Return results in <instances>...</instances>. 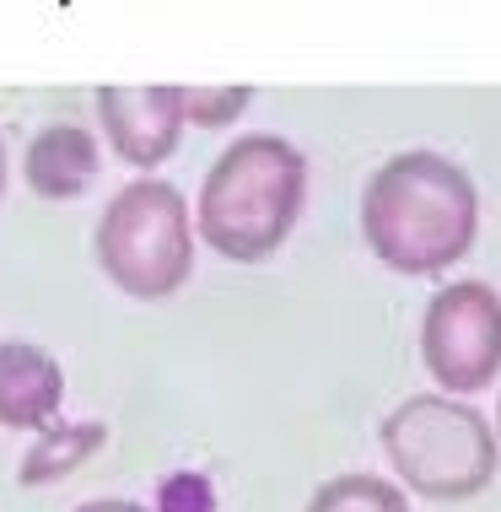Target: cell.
I'll return each mask as SVG.
<instances>
[{
  "mask_svg": "<svg viewBox=\"0 0 501 512\" xmlns=\"http://www.w3.org/2000/svg\"><path fill=\"white\" fill-rule=\"evenodd\" d=\"M421 362L442 394L475 399L501 372V297L485 281L437 286L421 313Z\"/></svg>",
  "mask_w": 501,
  "mask_h": 512,
  "instance_id": "5",
  "label": "cell"
},
{
  "mask_svg": "<svg viewBox=\"0 0 501 512\" xmlns=\"http://www.w3.org/2000/svg\"><path fill=\"white\" fill-rule=\"evenodd\" d=\"M496 442H501V399H496Z\"/></svg>",
  "mask_w": 501,
  "mask_h": 512,
  "instance_id": "15",
  "label": "cell"
},
{
  "mask_svg": "<svg viewBox=\"0 0 501 512\" xmlns=\"http://www.w3.org/2000/svg\"><path fill=\"white\" fill-rule=\"evenodd\" d=\"M308 512H410V496L383 475H334L308 496Z\"/></svg>",
  "mask_w": 501,
  "mask_h": 512,
  "instance_id": "10",
  "label": "cell"
},
{
  "mask_svg": "<svg viewBox=\"0 0 501 512\" xmlns=\"http://www.w3.org/2000/svg\"><path fill=\"white\" fill-rule=\"evenodd\" d=\"M308 205V157L281 135H238L194 195V238L232 265H259Z\"/></svg>",
  "mask_w": 501,
  "mask_h": 512,
  "instance_id": "2",
  "label": "cell"
},
{
  "mask_svg": "<svg viewBox=\"0 0 501 512\" xmlns=\"http://www.w3.org/2000/svg\"><path fill=\"white\" fill-rule=\"evenodd\" d=\"M151 512H216V486L200 469H173L162 475L157 496H151Z\"/></svg>",
  "mask_w": 501,
  "mask_h": 512,
  "instance_id": "12",
  "label": "cell"
},
{
  "mask_svg": "<svg viewBox=\"0 0 501 512\" xmlns=\"http://www.w3.org/2000/svg\"><path fill=\"white\" fill-rule=\"evenodd\" d=\"M97 162H103L97 135L65 119V124H44V130L27 141L22 178H27V189H33L38 200L60 205V200H81L97 184Z\"/></svg>",
  "mask_w": 501,
  "mask_h": 512,
  "instance_id": "8",
  "label": "cell"
},
{
  "mask_svg": "<svg viewBox=\"0 0 501 512\" xmlns=\"http://www.w3.org/2000/svg\"><path fill=\"white\" fill-rule=\"evenodd\" d=\"M361 238L394 275H442L480 238V189L442 151H394L361 189Z\"/></svg>",
  "mask_w": 501,
  "mask_h": 512,
  "instance_id": "1",
  "label": "cell"
},
{
  "mask_svg": "<svg viewBox=\"0 0 501 512\" xmlns=\"http://www.w3.org/2000/svg\"><path fill=\"white\" fill-rule=\"evenodd\" d=\"M248 87H184V124L194 130H221L248 108Z\"/></svg>",
  "mask_w": 501,
  "mask_h": 512,
  "instance_id": "11",
  "label": "cell"
},
{
  "mask_svg": "<svg viewBox=\"0 0 501 512\" xmlns=\"http://www.w3.org/2000/svg\"><path fill=\"white\" fill-rule=\"evenodd\" d=\"M97 448H108V426L103 421H60V426H38L33 448L22 453L17 480L22 486H49V480L76 475L81 464L92 459Z\"/></svg>",
  "mask_w": 501,
  "mask_h": 512,
  "instance_id": "9",
  "label": "cell"
},
{
  "mask_svg": "<svg viewBox=\"0 0 501 512\" xmlns=\"http://www.w3.org/2000/svg\"><path fill=\"white\" fill-rule=\"evenodd\" d=\"M97 119L124 168L151 173L184 141V87H167V81L162 87H103Z\"/></svg>",
  "mask_w": 501,
  "mask_h": 512,
  "instance_id": "6",
  "label": "cell"
},
{
  "mask_svg": "<svg viewBox=\"0 0 501 512\" xmlns=\"http://www.w3.org/2000/svg\"><path fill=\"white\" fill-rule=\"evenodd\" d=\"M76 512H151V507L130 502V496H92V502H81Z\"/></svg>",
  "mask_w": 501,
  "mask_h": 512,
  "instance_id": "13",
  "label": "cell"
},
{
  "mask_svg": "<svg viewBox=\"0 0 501 512\" xmlns=\"http://www.w3.org/2000/svg\"><path fill=\"white\" fill-rule=\"evenodd\" d=\"M394 486L426 502H469L496 480L501 442L496 426L458 394H410L378 426Z\"/></svg>",
  "mask_w": 501,
  "mask_h": 512,
  "instance_id": "3",
  "label": "cell"
},
{
  "mask_svg": "<svg viewBox=\"0 0 501 512\" xmlns=\"http://www.w3.org/2000/svg\"><path fill=\"white\" fill-rule=\"evenodd\" d=\"M194 211L167 178H130L92 232L97 270L135 302H167L194 275Z\"/></svg>",
  "mask_w": 501,
  "mask_h": 512,
  "instance_id": "4",
  "label": "cell"
},
{
  "mask_svg": "<svg viewBox=\"0 0 501 512\" xmlns=\"http://www.w3.org/2000/svg\"><path fill=\"white\" fill-rule=\"evenodd\" d=\"M65 372L33 340H0V426L6 432H38L60 415Z\"/></svg>",
  "mask_w": 501,
  "mask_h": 512,
  "instance_id": "7",
  "label": "cell"
},
{
  "mask_svg": "<svg viewBox=\"0 0 501 512\" xmlns=\"http://www.w3.org/2000/svg\"><path fill=\"white\" fill-rule=\"evenodd\" d=\"M0 195H6V141H0Z\"/></svg>",
  "mask_w": 501,
  "mask_h": 512,
  "instance_id": "14",
  "label": "cell"
}]
</instances>
